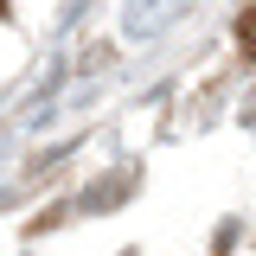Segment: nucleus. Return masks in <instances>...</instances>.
<instances>
[{
    "label": "nucleus",
    "instance_id": "nucleus-1",
    "mask_svg": "<svg viewBox=\"0 0 256 256\" xmlns=\"http://www.w3.org/2000/svg\"><path fill=\"white\" fill-rule=\"evenodd\" d=\"M237 45H244V52H250V58H256V6H250V13H244V20H237Z\"/></svg>",
    "mask_w": 256,
    "mask_h": 256
}]
</instances>
